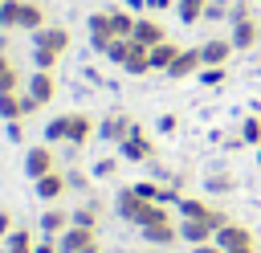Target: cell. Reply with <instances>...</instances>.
I'll use <instances>...</instances> for the list:
<instances>
[{"label": "cell", "mask_w": 261, "mask_h": 253, "mask_svg": "<svg viewBox=\"0 0 261 253\" xmlns=\"http://www.w3.org/2000/svg\"><path fill=\"white\" fill-rule=\"evenodd\" d=\"M114 212L126 220V224H135V229H143V224H159V220H171V212H167V204H155V200H143L135 188H122L118 196H114Z\"/></svg>", "instance_id": "1"}, {"label": "cell", "mask_w": 261, "mask_h": 253, "mask_svg": "<svg viewBox=\"0 0 261 253\" xmlns=\"http://www.w3.org/2000/svg\"><path fill=\"white\" fill-rule=\"evenodd\" d=\"M175 208H179V220H212L216 229H224V224L232 220L224 208H212L208 200H196V196H179Z\"/></svg>", "instance_id": "2"}, {"label": "cell", "mask_w": 261, "mask_h": 253, "mask_svg": "<svg viewBox=\"0 0 261 253\" xmlns=\"http://www.w3.org/2000/svg\"><path fill=\"white\" fill-rule=\"evenodd\" d=\"M224 253H253L257 249V237H253V229H245V224H237V220H228L224 229H216V237H212Z\"/></svg>", "instance_id": "3"}, {"label": "cell", "mask_w": 261, "mask_h": 253, "mask_svg": "<svg viewBox=\"0 0 261 253\" xmlns=\"http://www.w3.org/2000/svg\"><path fill=\"white\" fill-rule=\"evenodd\" d=\"M118 155H122L126 163H151V159H155V143H151V135L135 122V131L118 143Z\"/></svg>", "instance_id": "4"}, {"label": "cell", "mask_w": 261, "mask_h": 253, "mask_svg": "<svg viewBox=\"0 0 261 253\" xmlns=\"http://www.w3.org/2000/svg\"><path fill=\"white\" fill-rule=\"evenodd\" d=\"M49 171H57L53 147H49V143H33V147L24 151V175H29V180H41V175H49Z\"/></svg>", "instance_id": "5"}, {"label": "cell", "mask_w": 261, "mask_h": 253, "mask_svg": "<svg viewBox=\"0 0 261 253\" xmlns=\"http://www.w3.org/2000/svg\"><path fill=\"white\" fill-rule=\"evenodd\" d=\"M86 33H90V45L98 49V53H106L118 37H114V24H110V8L106 12H90L86 16Z\"/></svg>", "instance_id": "6"}, {"label": "cell", "mask_w": 261, "mask_h": 253, "mask_svg": "<svg viewBox=\"0 0 261 253\" xmlns=\"http://www.w3.org/2000/svg\"><path fill=\"white\" fill-rule=\"evenodd\" d=\"M130 131H135V118H130L126 110H110V114L98 122V139H102V143H114V147H118Z\"/></svg>", "instance_id": "7"}, {"label": "cell", "mask_w": 261, "mask_h": 253, "mask_svg": "<svg viewBox=\"0 0 261 253\" xmlns=\"http://www.w3.org/2000/svg\"><path fill=\"white\" fill-rule=\"evenodd\" d=\"M24 94L37 102V106H49L57 98V78L49 69H33V78H24Z\"/></svg>", "instance_id": "8"}, {"label": "cell", "mask_w": 261, "mask_h": 253, "mask_svg": "<svg viewBox=\"0 0 261 253\" xmlns=\"http://www.w3.org/2000/svg\"><path fill=\"white\" fill-rule=\"evenodd\" d=\"M228 41H232V49H237V53H249V49H257V45H261V24H257V16L232 20V33H228Z\"/></svg>", "instance_id": "9"}, {"label": "cell", "mask_w": 261, "mask_h": 253, "mask_svg": "<svg viewBox=\"0 0 261 253\" xmlns=\"http://www.w3.org/2000/svg\"><path fill=\"white\" fill-rule=\"evenodd\" d=\"M33 110H41L24 90H16V94H0V118L4 122H20V118H29Z\"/></svg>", "instance_id": "10"}, {"label": "cell", "mask_w": 261, "mask_h": 253, "mask_svg": "<svg viewBox=\"0 0 261 253\" xmlns=\"http://www.w3.org/2000/svg\"><path fill=\"white\" fill-rule=\"evenodd\" d=\"M200 69H204V57H200V45H188V49H179V57L167 65V78H200Z\"/></svg>", "instance_id": "11"}, {"label": "cell", "mask_w": 261, "mask_h": 253, "mask_svg": "<svg viewBox=\"0 0 261 253\" xmlns=\"http://www.w3.org/2000/svg\"><path fill=\"white\" fill-rule=\"evenodd\" d=\"M33 49H53V53H65L69 49V29L65 24H45L33 33Z\"/></svg>", "instance_id": "12"}, {"label": "cell", "mask_w": 261, "mask_h": 253, "mask_svg": "<svg viewBox=\"0 0 261 253\" xmlns=\"http://www.w3.org/2000/svg\"><path fill=\"white\" fill-rule=\"evenodd\" d=\"M33 192H37V200H45V204H57V200L69 192V184H65V171H49V175L33 180Z\"/></svg>", "instance_id": "13"}, {"label": "cell", "mask_w": 261, "mask_h": 253, "mask_svg": "<svg viewBox=\"0 0 261 253\" xmlns=\"http://www.w3.org/2000/svg\"><path fill=\"white\" fill-rule=\"evenodd\" d=\"M98 241V229H82V224H69L61 237H57V249L61 253H82L86 245H94Z\"/></svg>", "instance_id": "14"}, {"label": "cell", "mask_w": 261, "mask_h": 253, "mask_svg": "<svg viewBox=\"0 0 261 253\" xmlns=\"http://www.w3.org/2000/svg\"><path fill=\"white\" fill-rule=\"evenodd\" d=\"M130 41H139L143 49H151V45L167 41V29H163L155 16H139V20H135V33H130Z\"/></svg>", "instance_id": "15"}, {"label": "cell", "mask_w": 261, "mask_h": 253, "mask_svg": "<svg viewBox=\"0 0 261 253\" xmlns=\"http://www.w3.org/2000/svg\"><path fill=\"white\" fill-rule=\"evenodd\" d=\"M69 224H73V220H69V208H57V204H49V208L41 212V220H37L41 237H61Z\"/></svg>", "instance_id": "16"}, {"label": "cell", "mask_w": 261, "mask_h": 253, "mask_svg": "<svg viewBox=\"0 0 261 253\" xmlns=\"http://www.w3.org/2000/svg\"><path fill=\"white\" fill-rule=\"evenodd\" d=\"M237 49H232V41L228 37H208L204 45H200V57H204V65H228V57H232Z\"/></svg>", "instance_id": "17"}, {"label": "cell", "mask_w": 261, "mask_h": 253, "mask_svg": "<svg viewBox=\"0 0 261 253\" xmlns=\"http://www.w3.org/2000/svg\"><path fill=\"white\" fill-rule=\"evenodd\" d=\"M94 135H98L94 118H90V114H82V110H73V114H69V147L77 151V147H86Z\"/></svg>", "instance_id": "18"}, {"label": "cell", "mask_w": 261, "mask_h": 253, "mask_svg": "<svg viewBox=\"0 0 261 253\" xmlns=\"http://www.w3.org/2000/svg\"><path fill=\"white\" fill-rule=\"evenodd\" d=\"M139 233H143V241H147V245H159V249H167V245H175V241H179V224H171V220L143 224Z\"/></svg>", "instance_id": "19"}, {"label": "cell", "mask_w": 261, "mask_h": 253, "mask_svg": "<svg viewBox=\"0 0 261 253\" xmlns=\"http://www.w3.org/2000/svg\"><path fill=\"white\" fill-rule=\"evenodd\" d=\"M216 237V224L212 220H179V241L188 245H208Z\"/></svg>", "instance_id": "20"}, {"label": "cell", "mask_w": 261, "mask_h": 253, "mask_svg": "<svg viewBox=\"0 0 261 253\" xmlns=\"http://www.w3.org/2000/svg\"><path fill=\"white\" fill-rule=\"evenodd\" d=\"M147 57H151V69H155V73H167V65H171V61L179 57V45H175V41L167 37V41L151 45V49H147Z\"/></svg>", "instance_id": "21"}, {"label": "cell", "mask_w": 261, "mask_h": 253, "mask_svg": "<svg viewBox=\"0 0 261 253\" xmlns=\"http://www.w3.org/2000/svg\"><path fill=\"white\" fill-rule=\"evenodd\" d=\"M16 90H24V78L8 61V53H0V94H16Z\"/></svg>", "instance_id": "22"}, {"label": "cell", "mask_w": 261, "mask_h": 253, "mask_svg": "<svg viewBox=\"0 0 261 253\" xmlns=\"http://www.w3.org/2000/svg\"><path fill=\"white\" fill-rule=\"evenodd\" d=\"M204 188H208V196H232L237 192V175L232 171H212V175H204Z\"/></svg>", "instance_id": "23"}, {"label": "cell", "mask_w": 261, "mask_h": 253, "mask_svg": "<svg viewBox=\"0 0 261 253\" xmlns=\"http://www.w3.org/2000/svg\"><path fill=\"white\" fill-rule=\"evenodd\" d=\"M98 216H102V204H98V200H86V204L69 208V220L82 224V229H98Z\"/></svg>", "instance_id": "24"}, {"label": "cell", "mask_w": 261, "mask_h": 253, "mask_svg": "<svg viewBox=\"0 0 261 253\" xmlns=\"http://www.w3.org/2000/svg\"><path fill=\"white\" fill-rule=\"evenodd\" d=\"M49 20H45V8L37 4V0H24L20 4V29H29V33H37V29H45Z\"/></svg>", "instance_id": "25"}, {"label": "cell", "mask_w": 261, "mask_h": 253, "mask_svg": "<svg viewBox=\"0 0 261 253\" xmlns=\"http://www.w3.org/2000/svg\"><path fill=\"white\" fill-rule=\"evenodd\" d=\"M0 245H4V253H33V245H37V241H33V233H29V229H20V224H16Z\"/></svg>", "instance_id": "26"}, {"label": "cell", "mask_w": 261, "mask_h": 253, "mask_svg": "<svg viewBox=\"0 0 261 253\" xmlns=\"http://www.w3.org/2000/svg\"><path fill=\"white\" fill-rule=\"evenodd\" d=\"M122 69L130 73V78H143V73H151V57H147V49L135 41V49H130V57L122 61Z\"/></svg>", "instance_id": "27"}, {"label": "cell", "mask_w": 261, "mask_h": 253, "mask_svg": "<svg viewBox=\"0 0 261 253\" xmlns=\"http://www.w3.org/2000/svg\"><path fill=\"white\" fill-rule=\"evenodd\" d=\"M45 143H69V114H53L45 122Z\"/></svg>", "instance_id": "28"}, {"label": "cell", "mask_w": 261, "mask_h": 253, "mask_svg": "<svg viewBox=\"0 0 261 253\" xmlns=\"http://www.w3.org/2000/svg\"><path fill=\"white\" fill-rule=\"evenodd\" d=\"M204 8H208V0H175L179 24H196V20H204Z\"/></svg>", "instance_id": "29"}, {"label": "cell", "mask_w": 261, "mask_h": 253, "mask_svg": "<svg viewBox=\"0 0 261 253\" xmlns=\"http://www.w3.org/2000/svg\"><path fill=\"white\" fill-rule=\"evenodd\" d=\"M135 12L130 8H110V24H114V37H130L135 33Z\"/></svg>", "instance_id": "30"}, {"label": "cell", "mask_w": 261, "mask_h": 253, "mask_svg": "<svg viewBox=\"0 0 261 253\" xmlns=\"http://www.w3.org/2000/svg\"><path fill=\"white\" fill-rule=\"evenodd\" d=\"M20 4L24 0H0V29H20Z\"/></svg>", "instance_id": "31"}, {"label": "cell", "mask_w": 261, "mask_h": 253, "mask_svg": "<svg viewBox=\"0 0 261 253\" xmlns=\"http://www.w3.org/2000/svg\"><path fill=\"white\" fill-rule=\"evenodd\" d=\"M241 139H245V147H261V114H249L241 122Z\"/></svg>", "instance_id": "32"}, {"label": "cell", "mask_w": 261, "mask_h": 253, "mask_svg": "<svg viewBox=\"0 0 261 253\" xmlns=\"http://www.w3.org/2000/svg\"><path fill=\"white\" fill-rule=\"evenodd\" d=\"M130 49H135V41H130V37H118V41H114V45H110V49H106L102 57H110L114 65H122V61L130 57Z\"/></svg>", "instance_id": "33"}, {"label": "cell", "mask_w": 261, "mask_h": 253, "mask_svg": "<svg viewBox=\"0 0 261 253\" xmlns=\"http://www.w3.org/2000/svg\"><path fill=\"white\" fill-rule=\"evenodd\" d=\"M224 82H228V69H224V65H204V69H200V86H212V90H216V86H224Z\"/></svg>", "instance_id": "34"}, {"label": "cell", "mask_w": 261, "mask_h": 253, "mask_svg": "<svg viewBox=\"0 0 261 253\" xmlns=\"http://www.w3.org/2000/svg\"><path fill=\"white\" fill-rule=\"evenodd\" d=\"M57 57H61V53H53V49H33V69H49V73H53Z\"/></svg>", "instance_id": "35"}, {"label": "cell", "mask_w": 261, "mask_h": 253, "mask_svg": "<svg viewBox=\"0 0 261 253\" xmlns=\"http://www.w3.org/2000/svg\"><path fill=\"white\" fill-rule=\"evenodd\" d=\"M65 184H69V192H90V175L82 167H69L65 171Z\"/></svg>", "instance_id": "36"}, {"label": "cell", "mask_w": 261, "mask_h": 253, "mask_svg": "<svg viewBox=\"0 0 261 253\" xmlns=\"http://www.w3.org/2000/svg\"><path fill=\"white\" fill-rule=\"evenodd\" d=\"M245 16H257L253 4H249V0H228V24H232V20H245Z\"/></svg>", "instance_id": "37"}, {"label": "cell", "mask_w": 261, "mask_h": 253, "mask_svg": "<svg viewBox=\"0 0 261 253\" xmlns=\"http://www.w3.org/2000/svg\"><path fill=\"white\" fill-rule=\"evenodd\" d=\"M204 20H228V0H208Z\"/></svg>", "instance_id": "38"}, {"label": "cell", "mask_w": 261, "mask_h": 253, "mask_svg": "<svg viewBox=\"0 0 261 253\" xmlns=\"http://www.w3.org/2000/svg\"><path fill=\"white\" fill-rule=\"evenodd\" d=\"M114 171H118V159H98V163H94V175H98V180H106V175H114Z\"/></svg>", "instance_id": "39"}, {"label": "cell", "mask_w": 261, "mask_h": 253, "mask_svg": "<svg viewBox=\"0 0 261 253\" xmlns=\"http://www.w3.org/2000/svg\"><path fill=\"white\" fill-rule=\"evenodd\" d=\"M155 127H159V135H171V131L179 127V118H175V114H159V122H155Z\"/></svg>", "instance_id": "40"}, {"label": "cell", "mask_w": 261, "mask_h": 253, "mask_svg": "<svg viewBox=\"0 0 261 253\" xmlns=\"http://www.w3.org/2000/svg\"><path fill=\"white\" fill-rule=\"evenodd\" d=\"M33 253H61V249H57V237H41V241L33 245Z\"/></svg>", "instance_id": "41"}, {"label": "cell", "mask_w": 261, "mask_h": 253, "mask_svg": "<svg viewBox=\"0 0 261 253\" xmlns=\"http://www.w3.org/2000/svg\"><path fill=\"white\" fill-rule=\"evenodd\" d=\"M12 229H16V224H12V212H8V208H0V241H4Z\"/></svg>", "instance_id": "42"}, {"label": "cell", "mask_w": 261, "mask_h": 253, "mask_svg": "<svg viewBox=\"0 0 261 253\" xmlns=\"http://www.w3.org/2000/svg\"><path fill=\"white\" fill-rule=\"evenodd\" d=\"M224 147H228V151H241V147H245V139H241V131H237V135H228V139H224Z\"/></svg>", "instance_id": "43"}, {"label": "cell", "mask_w": 261, "mask_h": 253, "mask_svg": "<svg viewBox=\"0 0 261 253\" xmlns=\"http://www.w3.org/2000/svg\"><path fill=\"white\" fill-rule=\"evenodd\" d=\"M175 0H147V12H163V8H171Z\"/></svg>", "instance_id": "44"}, {"label": "cell", "mask_w": 261, "mask_h": 253, "mask_svg": "<svg viewBox=\"0 0 261 253\" xmlns=\"http://www.w3.org/2000/svg\"><path fill=\"white\" fill-rule=\"evenodd\" d=\"M192 253H224L216 241H208V245H192Z\"/></svg>", "instance_id": "45"}, {"label": "cell", "mask_w": 261, "mask_h": 253, "mask_svg": "<svg viewBox=\"0 0 261 253\" xmlns=\"http://www.w3.org/2000/svg\"><path fill=\"white\" fill-rule=\"evenodd\" d=\"M126 8H130L135 16H143V12H147V0H126Z\"/></svg>", "instance_id": "46"}, {"label": "cell", "mask_w": 261, "mask_h": 253, "mask_svg": "<svg viewBox=\"0 0 261 253\" xmlns=\"http://www.w3.org/2000/svg\"><path fill=\"white\" fill-rule=\"evenodd\" d=\"M20 135H24V131H20V122H8V139H12V143H20Z\"/></svg>", "instance_id": "47"}, {"label": "cell", "mask_w": 261, "mask_h": 253, "mask_svg": "<svg viewBox=\"0 0 261 253\" xmlns=\"http://www.w3.org/2000/svg\"><path fill=\"white\" fill-rule=\"evenodd\" d=\"M82 253H102V241H94V245H86Z\"/></svg>", "instance_id": "48"}, {"label": "cell", "mask_w": 261, "mask_h": 253, "mask_svg": "<svg viewBox=\"0 0 261 253\" xmlns=\"http://www.w3.org/2000/svg\"><path fill=\"white\" fill-rule=\"evenodd\" d=\"M0 53H8V33L0 29Z\"/></svg>", "instance_id": "49"}, {"label": "cell", "mask_w": 261, "mask_h": 253, "mask_svg": "<svg viewBox=\"0 0 261 253\" xmlns=\"http://www.w3.org/2000/svg\"><path fill=\"white\" fill-rule=\"evenodd\" d=\"M257 171H261V147H257Z\"/></svg>", "instance_id": "50"}, {"label": "cell", "mask_w": 261, "mask_h": 253, "mask_svg": "<svg viewBox=\"0 0 261 253\" xmlns=\"http://www.w3.org/2000/svg\"><path fill=\"white\" fill-rule=\"evenodd\" d=\"M0 253H4V245H0Z\"/></svg>", "instance_id": "51"}, {"label": "cell", "mask_w": 261, "mask_h": 253, "mask_svg": "<svg viewBox=\"0 0 261 253\" xmlns=\"http://www.w3.org/2000/svg\"><path fill=\"white\" fill-rule=\"evenodd\" d=\"M257 73H261V69H257Z\"/></svg>", "instance_id": "52"}, {"label": "cell", "mask_w": 261, "mask_h": 253, "mask_svg": "<svg viewBox=\"0 0 261 253\" xmlns=\"http://www.w3.org/2000/svg\"><path fill=\"white\" fill-rule=\"evenodd\" d=\"M253 253H257V249H253Z\"/></svg>", "instance_id": "53"}]
</instances>
